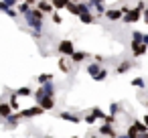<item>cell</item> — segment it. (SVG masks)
<instances>
[{
	"label": "cell",
	"mask_w": 148,
	"mask_h": 138,
	"mask_svg": "<svg viewBox=\"0 0 148 138\" xmlns=\"http://www.w3.org/2000/svg\"><path fill=\"white\" fill-rule=\"evenodd\" d=\"M132 67H134V61H132V59H126V61H122V63L116 67V73H118V75H122V73L130 71Z\"/></svg>",
	"instance_id": "4fadbf2b"
},
{
	"label": "cell",
	"mask_w": 148,
	"mask_h": 138,
	"mask_svg": "<svg viewBox=\"0 0 148 138\" xmlns=\"http://www.w3.org/2000/svg\"><path fill=\"white\" fill-rule=\"evenodd\" d=\"M57 53H59L61 57H71V55L75 53V45H73V41L63 39V41L57 45Z\"/></svg>",
	"instance_id": "7a4b0ae2"
},
{
	"label": "cell",
	"mask_w": 148,
	"mask_h": 138,
	"mask_svg": "<svg viewBox=\"0 0 148 138\" xmlns=\"http://www.w3.org/2000/svg\"><path fill=\"white\" fill-rule=\"evenodd\" d=\"M87 57H89V55H87L85 51H75V53L71 55V61H73V63H81V61H85Z\"/></svg>",
	"instance_id": "2e32d148"
},
{
	"label": "cell",
	"mask_w": 148,
	"mask_h": 138,
	"mask_svg": "<svg viewBox=\"0 0 148 138\" xmlns=\"http://www.w3.org/2000/svg\"><path fill=\"white\" fill-rule=\"evenodd\" d=\"M21 124V114L18 112H14L12 116H8L6 120H4V128H16Z\"/></svg>",
	"instance_id": "7c38bea8"
},
{
	"label": "cell",
	"mask_w": 148,
	"mask_h": 138,
	"mask_svg": "<svg viewBox=\"0 0 148 138\" xmlns=\"http://www.w3.org/2000/svg\"><path fill=\"white\" fill-rule=\"evenodd\" d=\"M142 21L148 23V8H144V12H142Z\"/></svg>",
	"instance_id": "74e56055"
},
{
	"label": "cell",
	"mask_w": 148,
	"mask_h": 138,
	"mask_svg": "<svg viewBox=\"0 0 148 138\" xmlns=\"http://www.w3.org/2000/svg\"><path fill=\"white\" fill-rule=\"evenodd\" d=\"M97 132H99L101 136H108V138H116V136H118V132L114 130V124H106V122L97 128Z\"/></svg>",
	"instance_id": "9c48e42d"
},
{
	"label": "cell",
	"mask_w": 148,
	"mask_h": 138,
	"mask_svg": "<svg viewBox=\"0 0 148 138\" xmlns=\"http://www.w3.org/2000/svg\"><path fill=\"white\" fill-rule=\"evenodd\" d=\"M14 4H16V0H2V2H0V10H2V12H4V10H8V8H12Z\"/></svg>",
	"instance_id": "ffe728a7"
},
{
	"label": "cell",
	"mask_w": 148,
	"mask_h": 138,
	"mask_svg": "<svg viewBox=\"0 0 148 138\" xmlns=\"http://www.w3.org/2000/svg\"><path fill=\"white\" fill-rule=\"evenodd\" d=\"M31 8H33V6H31V4H27V2H21V4H18V8H16V10H18V12H21V14H27V12H29V10H31Z\"/></svg>",
	"instance_id": "4316f807"
},
{
	"label": "cell",
	"mask_w": 148,
	"mask_h": 138,
	"mask_svg": "<svg viewBox=\"0 0 148 138\" xmlns=\"http://www.w3.org/2000/svg\"><path fill=\"white\" fill-rule=\"evenodd\" d=\"M91 112H93V114H95V116H97V118H99V120H103V118H106V116H108V114H103V110H99V108H93V110H91Z\"/></svg>",
	"instance_id": "d6a6232c"
},
{
	"label": "cell",
	"mask_w": 148,
	"mask_h": 138,
	"mask_svg": "<svg viewBox=\"0 0 148 138\" xmlns=\"http://www.w3.org/2000/svg\"><path fill=\"white\" fill-rule=\"evenodd\" d=\"M134 126H136L138 132H148V126H146L144 122H140V120H134Z\"/></svg>",
	"instance_id": "83f0119b"
},
{
	"label": "cell",
	"mask_w": 148,
	"mask_h": 138,
	"mask_svg": "<svg viewBox=\"0 0 148 138\" xmlns=\"http://www.w3.org/2000/svg\"><path fill=\"white\" fill-rule=\"evenodd\" d=\"M51 21H53L55 25H61V23H63V19L59 16V12H53V14H51Z\"/></svg>",
	"instance_id": "4dcf8cb0"
},
{
	"label": "cell",
	"mask_w": 148,
	"mask_h": 138,
	"mask_svg": "<svg viewBox=\"0 0 148 138\" xmlns=\"http://www.w3.org/2000/svg\"><path fill=\"white\" fill-rule=\"evenodd\" d=\"M142 12H144V10H140V8H130V10H128V12L124 14V19H122V21H124L126 25L138 23V21L142 19Z\"/></svg>",
	"instance_id": "3957f363"
},
{
	"label": "cell",
	"mask_w": 148,
	"mask_h": 138,
	"mask_svg": "<svg viewBox=\"0 0 148 138\" xmlns=\"http://www.w3.org/2000/svg\"><path fill=\"white\" fill-rule=\"evenodd\" d=\"M97 120H99V118H97V116H95L93 112H89L87 116H83V122H85V124H89V126H91V124H95Z\"/></svg>",
	"instance_id": "7402d4cb"
},
{
	"label": "cell",
	"mask_w": 148,
	"mask_h": 138,
	"mask_svg": "<svg viewBox=\"0 0 148 138\" xmlns=\"http://www.w3.org/2000/svg\"><path fill=\"white\" fill-rule=\"evenodd\" d=\"M71 138H79V136H71Z\"/></svg>",
	"instance_id": "bcb514c9"
},
{
	"label": "cell",
	"mask_w": 148,
	"mask_h": 138,
	"mask_svg": "<svg viewBox=\"0 0 148 138\" xmlns=\"http://www.w3.org/2000/svg\"><path fill=\"white\" fill-rule=\"evenodd\" d=\"M136 8H140V10H144V8H146V4H144V0H138V4H136Z\"/></svg>",
	"instance_id": "d590c367"
},
{
	"label": "cell",
	"mask_w": 148,
	"mask_h": 138,
	"mask_svg": "<svg viewBox=\"0 0 148 138\" xmlns=\"http://www.w3.org/2000/svg\"><path fill=\"white\" fill-rule=\"evenodd\" d=\"M67 10H69L71 14H77V16H79V2H69V4H67Z\"/></svg>",
	"instance_id": "603a6c76"
},
{
	"label": "cell",
	"mask_w": 148,
	"mask_h": 138,
	"mask_svg": "<svg viewBox=\"0 0 148 138\" xmlns=\"http://www.w3.org/2000/svg\"><path fill=\"white\" fill-rule=\"evenodd\" d=\"M89 2H103V0H89Z\"/></svg>",
	"instance_id": "7bdbcfd3"
},
{
	"label": "cell",
	"mask_w": 148,
	"mask_h": 138,
	"mask_svg": "<svg viewBox=\"0 0 148 138\" xmlns=\"http://www.w3.org/2000/svg\"><path fill=\"white\" fill-rule=\"evenodd\" d=\"M41 95H55V85H53V83H43V85L35 91V100L41 97Z\"/></svg>",
	"instance_id": "8992f818"
},
{
	"label": "cell",
	"mask_w": 148,
	"mask_h": 138,
	"mask_svg": "<svg viewBox=\"0 0 148 138\" xmlns=\"http://www.w3.org/2000/svg\"><path fill=\"white\" fill-rule=\"evenodd\" d=\"M12 106L8 104V102H2V104H0V116H2V120H6L8 116H12Z\"/></svg>",
	"instance_id": "9a60e30c"
},
{
	"label": "cell",
	"mask_w": 148,
	"mask_h": 138,
	"mask_svg": "<svg viewBox=\"0 0 148 138\" xmlns=\"http://www.w3.org/2000/svg\"><path fill=\"white\" fill-rule=\"evenodd\" d=\"M142 122H144V124H146V126H148V114H146V116H144V118H142Z\"/></svg>",
	"instance_id": "b9f144b4"
},
{
	"label": "cell",
	"mask_w": 148,
	"mask_h": 138,
	"mask_svg": "<svg viewBox=\"0 0 148 138\" xmlns=\"http://www.w3.org/2000/svg\"><path fill=\"white\" fill-rule=\"evenodd\" d=\"M118 112H120V104H118V102H114V104H110V114H114V116H116Z\"/></svg>",
	"instance_id": "f546056e"
},
{
	"label": "cell",
	"mask_w": 148,
	"mask_h": 138,
	"mask_svg": "<svg viewBox=\"0 0 148 138\" xmlns=\"http://www.w3.org/2000/svg\"><path fill=\"white\" fill-rule=\"evenodd\" d=\"M142 39H144V35H142V33H138V31H134V33H132V41L142 43Z\"/></svg>",
	"instance_id": "1f68e13d"
},
{
	"label": "cell",
	"mask_w": 148,
	"mask_h": 138,
	"mask_svg": "<svg viewBox=\"0 0 148 138\" xmlns=\"http://www.w3.org/2000/svg\"><path fill=\"white\" fill-rule=\"evenodd\" d=\"M89 138H99V136H95V134H93V136H89Z\"/></svg>",
	"instance_id": "ee69618b"
},
{
	"label": "cell",
	"mask_w": 148,
	"mask_h": 138,
	"mask_svg": "<svg viewBox=\"0 0 148 138\" xmlns=\"http://www.w3.org/2000/svg\"><path fill=\"white\" fill-rule=\"evenodd\" d=\"M130 49H132V57H134V59H138V57L146 55V51H148V45H144V43H138V41H132V43H130Z\"/></svg>",
	"instance_id": "5b68a950"
},
{
	"label": "cell",
	"mask_w": 148,
	"mask_h": 138,
	"mask_svg": "<svg viewBox=\"0 0 148 138\" xmlns=\"http://www.w3.org/2000/svg\"><path fill=\"white\" fill-rule=\"evenodd\" d=\"M124 14H126V12H124L122 8H108V12H106V19L114 23V21H122V19H124Z\"/></svg>",
	"instance_id": "30bf717a"
},
{
	"label": "cell",
	"mask_w": 148,
	"mask_h": 138,
	"mask_svg": "<svg viewBox=\"0 0 148 138\" xmlns=\"http://www.w3.org/2000/svg\"><path fill=\"white\" fill-rule=\"evenodd\" d=\"M142 43H144V45H148V35H144V39H142Z\"/></svg>",
	"instance_id": "60d3db41"
},
{
	"label": "cell",
	"mask_w": 148,
	"mask_h": 138,
	"mask_svg": "<svg viewBox=\"0 0 148 138\" xmlns=\"http://www.w3.org/2000/svg\"><path fill=\"white\" fill-rule=\"evenodd\" d=\"M37 81H39L41 85H43V83H51V81H53V75H51V73H41V75L37 77Z\"/></svg>",
	"instance_id": "ac0fdd59"
},
{
	"label": "cell",
	"mask_w": 148,
	"mask_h": 138,
	"mask_svg": "<svg viewBox=\"0 0 148 138\" xmlns=\"http://www.w3.org/2000/svg\"><path fill=\"white\" fill-rule=\"evenodd\" d=\"M37 8L43 10L45 14H53V12H55V6H53V2H49V0H39V2H37Z\"/></svg>",
	"instance_id": "8fae6325"
},
{
	"label": "cell",
	"mask_w": 148,
	"mask_h": 138,
	"mask_svg": "<svg viewBox=\"0 0 148 138\" xmlns=\"http://www.w3.org/2000/svg\"><path fill=\"white\" fill-rule=\"evenodd\" d=\"M73 2H81V0H73Z\"/></svg>",
	"instance_id": "f6af8a7d"
},
{
	"label": "cell",
	"mask_w": 148,
	"mask_h": 138,
	"mask_svg": "<svg viewBox=\"0 0 148 138\" xmlns=\"http://www.w3.org/2000/svg\"><path fill=\"white\" fill-rule=\"evenodd\" d=\"M59 69H61L63 73H69V71H71V65H69V63L61 57V59H59Z\"/></svg>",
	"instance_id": "cb8c5ba5"
},
{
	"label": "cell",
	"mask_w": 148,
	"mask_h": 138,
	"mask_svg": "<svg viewBox=\"0 0 148 138\" xmlns=\"http://www.w3.org/2000/svg\"><path fill=\"white\" fill-rule=\"evenodd\" d=\"M53 2V6H55V10H63V8H67V0H51Z\"/></svg>",
	"instance_id": "44dd1931"
},
{
	"label": "cell",
	"mask_w": 148,
	"mask_h": 138,
	"mask_svg": "<svg viewBox=\"0 0 148 138\" xmlns=\"http://www.w3.org/2000/svg\"><path fill=\"white\" fill-rule=\"evenodd\" d=\"M79 21H81L83 25H93V23H95V16H93L91 12H83V14H79Z\"/></svg>",
	"instance_id": "e0dca14e"
},
{
	"label": "cell",
	"mask_w": 148,
	"mask_h": 138,
	"mask_svg": "<svg viewBox=\"0 0 148 138\" xmlns=\"http://www.w3.org/2000/svg\"><path fill=\"white\" fill-rule=\"evenodd\" d=\"M130 83H132V85H134L136 89H144V87H146V81H144L142 77H134V79H132Z\"/></svg>",
	"instance_id": "d6986e66"
},
{
	"label": "cell",
	"mask_w": 148,
	"mask_h": 138,
	"mask_svg": "<svg viewBox=\"0 0 148 138\" xmlns=\"http://www.w3.org/2000/svg\"><path fill=\"white\" fill-rule=\"evenodd\" d=\"M101 69H103V67H101V63H95V61H93L91 65H87V73L91 75V79H95V77L101 73Z\"/></svg>",
	"instance_id": "5bb4252c"
},
{
	"label": "cell",
	"mask_w": 148,
	"mask_h": 138,
	"mask_svg": "<svg viewBox=\"0 0 148 138\" xmlns=\"http://www.w3.org/2000/svg\"><path fill=\"white\" fill-rule=\"evenodd\" d=\"M35 102H37V106H41L45 112H49V110L55 108V95H41V97H37Z\"/></svg>",
	"instance_id": "277c9868"
},
{
	"label": "cell",
	"mask_w": 148,
	"mask_h": 138,
	"mask_svg": "<svg viewBox=\"0 0 148 138\" xmlns=\"http://www.w3.org/2000/svg\"><path fill=\"white\" fill-rule=\"evenodd\" d=\"M45 16V12L43 10H39L37 6H33L27 14H25V21H27V25L33 29V35L35 37H41V29H43V19Z\"/></svg>",
	"instance_id": "6da1fadb"
},
{
	"label": "cell",
	"mask_w": 148,
	"mask_h": 138,
	"mask_svg": "<svg viewBox=\"0 0 148 138\" xmlns=\"http://www.w3.org/2000/svg\"><path fill=\"white\" fill-rule=\"evenodd\" d=\"M31 93H33L31 87H18V89H16V95H18V97H29Z\"/></svg>",
	"instance_id": "d4e9b609"
},
{
	"label": "cell",
	"mask_w": 148,
	"mask_h": 138,
	"mask_svg": "<svg viewBox=\"0 0 148 138\" xmlns=\"http://www.w3.org/2000/svg\"><path fill=\"white\" fill-rule=\"evenodd\" d=\"M18 95H16V91H12V95H10V100H8V104L12 106V110L14 112H18V100H16Z\"/></svg>",
	"instance_id": "484cf974"
},
{
	"label": "cell",
	"mask_w": 148,
	"mask_h": 138,
	"mask_svg": "<svg viewBox=\"0 0 148 138\" xmlns=\"http://www.w3.org/2000/svg\"><path fill=\"white\" fill-rule=\"evenodd\" d=\"M93 61H95V63H103V57H101V55H93Z\"/></svg>",
	"instance_id": "8d00e7d4"
},
{
	"label": "cell",
	"mask_w": 148,
	"mask_h": 138,
	"mask_svg": "<svg viewBox=\"0 0 148 138\" xmlns=\"http://www.w3.org/2000/svg\"><path fill=\"white\" fill-rule=\"evenodd\" d=\"M106 77H108V69L103 67V69H101V73H99V75H97L93 81H106Z\"/></svg>",
	"instance_id": "f1b7e54d"
},
{
	"label": "cell",
	"mask_w": 148,
	"mask_h": 138,
	"mask_svg": "<svg viewBox=\"0 0 148 138\" xmlns=\"http://www.w3.org/2000/svg\"><path fill=\"white\" fill-rule=\"evenodd\" d=\"M25 2H27V4H31V6H33V4H37V2H39V0H25Z\"/></svg>",
	"instance_id": "ab89813d"
},
{
	"label": "cell",
	"mask_w": 148,
	"mask_h": 138,
	"mask_svg": "<svg viewBox=\"0 0 148 138\" xmlns=\"http://www.w3.org/2000/svg\"><path fill=\"white\" fill-rule=\"evenodd\" d=\"M103 122H106V124H114V126H116V116H114V114H108V116L103 118Z\"/></svg>",
	"instance_id": "836d02e7"
},
{
	"label": "cell",
	"mask_w": 148,
	"mask_h": 138,
	"mask_svg": "<svg viewBox=\"0 0 148 138\" xmlns=\"http://www.w3.org/2000/svg\"><path fill=\"white\" fill-rule=\"evenodd\" d=\"M45 110L41 108V106H33V108H27V110H23V112H18L21 114V118H35V116H41Z\"/></svg>",
	"instance_id": "52a82bcc"
},
{
	"label": "cell",
	"mask_w": 148,
	"mask_h": 138,
	"mask_svg": "<svg viewBox=\"0 0 148 138\" xmlns=\"http://www.w3.org/2000/svg\"><path fill=\"white\" fill-rule=\"evenodd\" d=\"M59 118H61V120H65V122H71V124H79V122L83 120L81 116H77V114H73V112H67V110L59 112Z\"/></svg>",
	"instance_id": "ba28073f"
},
{
	"label": "cell",
	"mask_w": 148,
	"mask_h": 138,
	"mask_svg": "<svg viewBox=\"0 0 148 138\" xmlns=\"http://www.w3.org/2000/svg\"><path fill=\"white\" fill-rule=\"evenodd\" d=\"M138 138H148V132H140V134H138Z\"/></svg>",
	"instance_id": "f35d334b"
},
{
	"label": "cell",
	"mask_w": 148,
	"mask_h": 138,
	"mask_svg": "<svg viewBox=\"0 0 148 138\" xmlns=\"http://www.w3.org/2000/svg\"><path fill=\"white\" fill-rule=\"evenodd\" d=\"M4 12H6V14H8V16H12V19H14V16H16V12H18V10H12V8H8V10H4Z\"/></svg>",
	"instance_id": "e575fe53"
}]
</instances>
